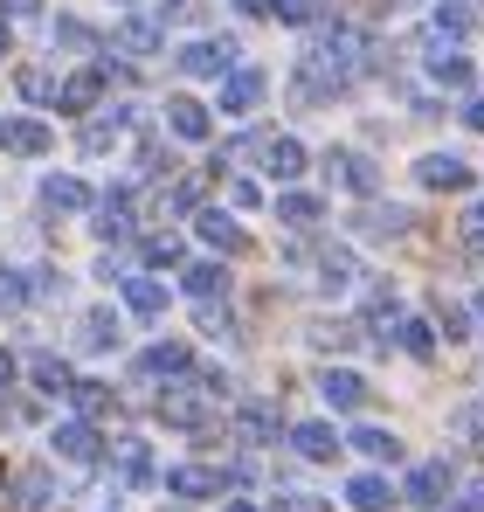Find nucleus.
Returning a JSON list of instances; mask_svg holds the SVG:
<instances>
[{
	"label": "nucleus",
	"instance_id": "nucleus-24",
	"mask_svg": "<svg viewBox=\"0 0 484 512\" xmlns=\"http://www.w3.org/2000/svg\"><path fill=\"white\" fill-rule=\"evenodd\" d=\"M187 291H194V298H229V270H222V263H194V270H187Z\"/></svg>",
	"mask_w": 484,
	"mask_h": 512
},
{
	"label": "nucleus",
	"instance_id": "nucleus-42",
	"mask_svg": "<svg viewBox=\"0 0 484 512\" xmlns=\"http://www.w3.org/2000/svg\"><path fill=\"white\" fill-rule=\"evenodd\" d=\"M277 512H332V506L312 499V492H284V506H277Z\"/></svg>",
	"mask_w": 484,
	"mask_h": 512
},
{
	"label": "nucleus",
	"instance_id": "nucleus-52",
	"mask_svg": "<svg viewBox=\"0 0 484 512\" xmlns=\"http://www.w3.org/2000/svg\"><path fill=\"white\" fill-rule=\"evenodd\" d=\"M478 326H484V291H478Z\"/></svg>",
	"mask_w": 484,
	"mask_h": 512
},
{
	"label": "nucleus",
	"instance_id": "nucleus-25",
	"mask_svg": "<svg viewBox=\"0 0 484 512\" xmlns=\"http://www.w3.org/2000/svg\"><path fill=\"white\" fill-rule=\"evenodd\" d=\"M28 374H35V388H42V395H70V367H63L56 353H35V367H28Z\"/></svg>",
	"mask_w": 484,
	"mask_h": 512
},
{
	"label": "nucleus",
	"instance_id": "nucleus-8",
	"mask_svg": "<svg viewBox=\"0 0 484 512\" xmlns=\"http://www.w3.org/2000/svg\"><path fill=\"white\" fill-rule=\"evenodd\" d=\"M42 208L49 215H77V208H90V187L70 180V173H56V180H42Z\"/></svg>",
	"mask_w": 484,
	"mask_h": 512
},
{
	"label": "nucleus",
	"instance_id": "nucleus-32",
	"mask_svg": "<svg viewBox=\"0 0 484 512\" xmlns=\"http://www.w3.org/2000/svg\"><path fill=\"white\" fill-rule=\"evenodd\" d=\"M83 346H97V353L118 346V319H111V312H90V319H83Z\"/></svg>",
	"mask_w": 484,
	"mask_h": 512
},
{
	"label": "nucleus",
	"instance_id": "nucleus-28",
	"mask_svg": "<svg viewBox=\"0 0 484 512\" xmlns=\"http://www.w3.org/2000/svg\"><path fill=\"white\" fill-rule=\"evenodd\" d=\"M360 229H367V236H402V229H408V208H367V215H360Z\"/></svg>",
	"mask_w": 484,
	"mask_h": 512
},
{
	"label": "nucleus",
	"instance_id": "nucleus-11",
	"mask_svg": "<svg viewBox=\"0 0 484 512\" xmlns=\"http://www.w3.org/2000/svg\"><path fill=\"white\" fill-rule=\"evenodd\" d=\"M319 395L332 402V409H360V402H367V381H360V374H346V367H325Z\"/></svg>",
	"mask_w": 484,
	"mask_h": 512
},
{
	"label": "nucleus",
	"instance_id": "nucleus-13",
	"mask_svg": "<svg viewBox=\"0 0 484 512\" xmlns=\"http://www.w3.org/2000/svg\"><path fill=\"white\" fill-rule=\"evenodd\" d=\"M111 84V70H77V77H70V84L56 90V104H63V111H90V104H97V90Z\"/></svg>",
	"mask_w": 484,
	"mask_h": 512
},
{
	"label": "nucleus",
	"instance_id": "nucleus-35",
	"mask_svg": "<svg viewBox=\"0 0 484 512\" xmlns=\"http://www.w3.org/2000/svg\"><path fill=\"white\" fill-rule=\"evenodd\" d=\"M436 84L464 90V84H471V63H464V56H436Z\"/></svg>",
	"mask_w": 484,
	"mask_h": 512
},
{
	"label": "nucleus",
	"instance_id": "nucleus-44",
	"mask_svg": "<svg viewBox=\"0 0 484 512\" xmlns=\"http://www.w3.org/2000/svg\"><path fill=\"white\" fill-rule=\"evenodd\" d=\"M312 340H319V346H346V340H353V326H319Z\"/></svg>",
	"mask_w": 484,
	"mask_h": 512
},
{
	"label": "nucleus",
	"instance_id": "nucleus-23",
	"mask_svg": "<svg viewBox=\"0 0 484 512\" xmlns=\"http://www.w3.org/2000/svg\"><path fill=\"white\" fill-rule=\"evenodd\" d=\"M319 215H325L319 194H284V201H277V222H291V229H312Z\"/></svg>",
	"mask_w": 484,
	"mask_h": 512
},
{
	"label": "nucleus",
	"instance_id": "nucleus-27",
	"mask_svg": "<svg viewBox=\"0 0 484 512\" xmlns=\"http://www.w3.org/2000/svg\"><path fill=\"white\" fill-rule=\"evenodd\" d=\"M353 450H367V457H381V464H395V457H402V443H395L388 429H353Z\"/></svg>",
	"mask_w": 484,
	"mask_h": 512
},
{
	"label": "nucleus",
	"instance_id": "nucleus-9",
	"mask_svg": "<svg viewBox=\"0 0 484 512\" xmlns=\"http://www.w3.org/2000/svg\"><path fill=\"white\" fill-rule=\"evenodd\" d=\"M443 492H450V464H415L408 471V499L415 506H443Z\"/></svg>",
	"mask_w": 484,
	"mask_h": 512
},
{
	"label": "nucleus",
	"instance_id": "nucleus-46",
	"mask_svg": "<svg viewBox=\"0 0 484 512\" xmlns=\"http://www.w3.org/2000/svg\"><path fill=\"white\" fill-rule=\"evenodd\" d=\"M7 14H42V0H0Z\"/></svg>",
	"mask_w": 484,
	"mask_h": 512
},
{
	"label": "nucleus",
	"instance_id": "nucleus-22",
	"mask_svg": "<svg viewBox=\"0 0 484 512\" xmlns=\"http://www.w3.org/2000/svg\"><path fill=\"white\" fill-rule=\"evenodd\" d=\"M97 236H111V243H118V236H132V201H125V194L97 201Z\"/></svg>",
	"mask_w": 484,
	"mask_h": 512
},
{
	"label": "nucleus",
	"instance_id": "nucleus-15",
	"mask_svg": "<svg viewBox=\"0 0 484 512\" xmlns=\"http://www.w3.org/2000/svg\"><path fill=\"white\" fill-rule=\"evenodd\" d=\"M160 21H146V14H132V21H118V49H125V56H153V49H160Z\"/></svg>",
	"mask_w": 484,
	"mask_h": 512
},
{
	"label": "nucleus",
	"instance_id": "nucleus-48",
	"mask_svg": "<svg viewBox=\"0 0 484 512\" xmlns=\"http://www.w3.org/2000/svg\"><path fill=\"white\" fill-rule=\"evenodd\" d=\"M7 381H14V353L0 346V388H7Z\"/></svg>",
	"mask_w": 484,
	"mask_h": 512
},
{
	"label": "nucleus",
	"instance_id": "nucleus-2",
	"mask_svg": "<svg viewBox=\"0 0 484 512\" xmlns=\"http://www.w3.org/2000/svg\"><path fill=\"white\" fill-rule=\"evenodd\" d=\"M180 70L187 77H229L236 70V42H187L180 49Z\"/></svg>",
	"mask_w": 484,
	"mask_h": 512
},
{
	"label": "nucleus",
	"instance_id": "nucleus-20",
	"mask_svg": "<svg viewBox=\"0 0 484 512\" xmlns=\"http://www.w3.org/2000/svg\"><path fill=\"white\" fill-rule=\"evenodd\" d=\"M236 429L249 436V443H277V409H270V402H242Z\"/></svg>",
	"mask_w": 484,
	"mask_h": 512
},
{
	"label": "nucleus",
	"instance_id": "nucleus-36",
	"mask_svg": "<svg viewBox=\"0 0 484 512\" xmlns=\"http://www.w3.org/2000/svg\"><path fill=\"white\" fill-rule=\"evenodd\" d=\"M118 125H125V118H97V125L83 132V153H104V146L118 139Z\"/></svg>",
	"mask_w": 484,
	"mask_h": 512
},
{
	"label": "nucleus",
	"instance_id": "nucleus-29",
	"mask_svg": "<svg viewBox=\"0 0 484 512\" xmlns=\"http://www.w3.org/2000/svg\"><path fill=\"white\" fill-rule=\"evenodd\" d=\"M118 471H125L132 485H146V478H153V457H146V443H118Z\"/></svg>",
	"mask_w": 484,
	"mask_h": 512
},
{
	"label": "nucleus",
	"instance_id": "nucleus-47",
	"mask_svg": "<svg viewBox=\"0 0 484 512\" xmlns=\"http://www.w3.org/2000/svg\"><path fill=\"white\" fill-rule=\"evenodd\" d=\"M457 512H484V485H471V492H464V506Z\"/></svg>",
	"mask_w": 484,
	"mask_h": 512
},
{
	"label": "nucleus",
	"instance_id": "nucleus-17",
	"mask_svg": "<svg viewBox=\"0 0 484 512\" xmlns=\"http://www.w3.org/2000/svg\"><path fill=\"white\" fill-rule=\"evenodd\" d=\"M125 305H132L139 319H160L166 312V284L160 277H125Z\"/></svg>",
	"mask_w": 484,
	"mask_h": 512
},
{
	"label": "nucleus",
	"instance_id": "nucleus-41",
	"mask_svg": "<svg viewBox=\"0 0 484 512\" xmlns=\"http://www.w3.org/2000/svg\"><path fill=\"white\" fill-rule=\"evenodd\" d=\"M42 499H49V478L28 471V478H21V506H42Z\"/></svg>",
	"mask_w": 484,
	"mask_h": 512
},
{
	"label": "nucleus",
	"instance_id": "nucleus-45",
	"mask_svg": "<svg viewBox=\"0 0 484 512\" xmlns=\"http://www.w3.org/2000/svg\"><path fill=\"white\" fill-rule=\"evenodd\" d=\"M236 14H277V0H236Z\"/></svg>",
	"mask_w": 484,
	"mask_h": 512
},
{
	"label": "nucleus",
	"instance_id": "nucleus-19",
	"mask_svg": "<svg viewBox=\"0 0 484 512\" xmlns=\"http://www.w3.org/2000/svg\"><path fill=\"white\" fill-rule=\"evenodd\" d=\"M429 35H436V42H464V35H471V7H464V0H443V7L429 14Z\"/></svg>",
	"mask_w": 484,
	"mask_h": 512
},
{
	"label": "nucleus",
	"instance_id": "nucleus-4",
	"mask_svg": "<svg viewBox=\"0 0 484 512\" xmlns=\"http://www.w3.org/2000/svg\"><path fill=\"white\" fill-rule=\"evenodd\" d=\"M415 180H422V187H436V194H464V187H471V167H464V160H450V153H429V160L415 167Z\"/></svg>",
	"mask_w": 484,
	"mask_h": 512
},
{
	"label": "nucleus",
	"instance_id": "nucleus-16",
	"mask_svg": "<svg viewBox=\"0 0 484 512\" xmlns=\"http://www.w3.org/2000/svg\"><path fill=\"white\" fill-rule=\"evenodd\" d=\"M97 450H104V443H97V429H90V423H63V429H56V457H70V464H90Z\"/></svg>",
	"mask_w": 484,
	"mask_h": 512
},
{
	"label": "nucleus",
	"instance_id": "nucleus-3",
	"mask_svg": "<svg viewBox=\"0 0 484 512\" xmlns=\"http://www.w3.org/2000/svg\"><path fill=\"white\" fill-rule=\"evenodd\" d=\"M0 153H14V160L49 153V125L42 118H0Z\"/></svg>",
	"mask_w": 484,
	"mask_h": 512
},
{
	"label": "nucleus",
	"instance_id": "nucleus-18",
	"mask_svg": "<svg viewBox=\"0 0 484 512\" xmlns=\"http://www.w3.org/2000/svg\"><path fill=\"white\" fill-rule=\"evenodd\" d=\"M263 167L277 173V180H298L305 173V146L298 139H263Z\"/></svg>",
	"mask_w": 484,
	"mask_h": 512
},
{
	"label": "nucleus",
	"instance_id": "nucleus-6",
	"mask_svg": "<svg viewBox=\"0 0 484 512\" xmlns=\"http://www.w3.org/2000/svg\"><path fill=\"white\" fill-rule=\"evenodd\" d=\"M166 492H180V499H215V492H222V471L180 464V471H166Z\"/></svg>",
	"mask_w": 484,
	"mask_h": 512
},
{
	"label": "nucleus",
	"instance_id": "nucleus-38",
	"mask_svg": "<svg viewBox=\"0 0 484 512\" xmlns=\"http://www.w3.org/2000/svg\"><path fill=\"white\" fill-rule=\"evenodd\" d=\"M146 263H180V236H146Z\"/></svg>",
	"mask_w": 484,
	"mask_h": 512
},
{
	"label": "nucleus",
	"instance_id": "nucleus-26",
	"mask_svg": "<svg viewBox=\"0 0 484 512\" xmlns=\"http://www.w3.org/2000/svg\"><path fill=\"white\" fill-rule=\"evenodd\" d=\"M146 374H187V346H173V340H160L146 360H139Z\"/></svg>",
	"mask_w": 484,
	"mask_h": 512
},
{
	"label": "nucleus",
	"instance_id": "nucleus-5",
	"mask_svg": "<svg viewBox=\"0 0 484 512\" xmlns=\"http://www.w3.org/2000/svg\"><path fill=\"white\" fill-rule=\"evenodd\" d=\"M166 125H173V139H208L215 132L208 104H194V97H166Z\"/></svg>",
	"mask_w": 484,
	"mask_h": 512
},
{
	"label": "nucleus",
	"instance_id": "nucleus-1",
	"mask_svg": "<svg viewBox=\"0 0 484 512\" xmlns=\"http://www.w3.org/2000/svg\"><path fill=\"white\" fill-rule=\"evenodd\" d=\"M215 395H222V374H208L201 388H173V395H160V416H166L173 429H201V423H208V402H215Z\"/></svg>",
	"mask_w": 484,
	"mask_h": 512
},
{
	"label": "nucleus",
	"instance_id": "nucleus-21",
	"mask_svg": "<svg viewBox=\"0 0 484 512\" xmlns=\"http://www.w3.org/2000/svg\"><path fill=\"white\" fill-rule=\"evenodd\" d=\"M346 499H353L360 512H388V506H395V485L367 471V478H353V485H346Z\"/></svg>",
	"mask_w": 484,
	"mask_h": 512
},
{
	"label": "nucleus",
	"instance_id": "nucleus-53",
	"mask_svg": "<svg viewBox=\"0 0 484 512\" xmlns=\"http://www.w3.org/2000/svg\"><path fill=\"white\" fill-rule=\"evenodd\" d=\"M0 49H7V21H0Z\"/></svg>",
	"mask_w": 484,
	"mask_h": 512
},
{
	"label": "nucleus",
	"instance_id": "nucleus-37",
	"mask_svg": "<svg viewBox=\"0 0 484 512\" xmlns=\"http://www.w3.org/2000/svg\"><path fill=\"white\" fill-rule=\"evenodd\" d=\"M0 305L14 312V305H28V284H21V270H0Z\"/></svg>",
	"mask_w": 484,
	"mask_h": 512
},
{
	"label": "nucleus",
	"instance_id": "nucleus-10",
	"mask_svg": "<svg viewBox=\"0 0 484 512\" xmlns=\"http://www.w3.org/2000/svg\"><path fill=\"white\" fill-rule=\"evenodd\" d=\"M325 173H332L346 194H374V167H367L360 153H325Z\"/></svg>",
	"mask_w": 484,
	"mask_h": 512
},
{
	"label": "nucleus",
	"instance_id": "nucleus-50",
	"mask_svg": "<svg viewBox=\"0 0 484 512\" xmlns=\"http://www.w3.org/2000/svg\"><path fill=\"white\" fill-rule=\"evenodd\" d=\"M471 229H478V236H484V201H478V215H471Z\"/></svg>",
	"mask_w": 484,
	"mask_h": 512
},
{
	"label": "nucleus",
	"instance_id": "nucleus-39",
	"mask_svg": "<svg viewBox=\"0 0 484 512\" xmlns=\"http://www.w3.org/2000/svg\"><path fill=\"white\" fill-rule=\"evenodd\" d=\"M21 97H35V104H42V97H56V84H49L42 70H21Z\"/></svg>",
	"mask_w": 484,
	"mask_h": 512
},
{
	"label": "nucleus",
	"instance_id": "nucleus-30",
	"mask_svg": "<svg viewBox=\"0 0 484 512\" xmlns=\"http://www.w3.org/2000/svg\"><path fill=\"white\" fill-rule=\"evenodd\" d=\"M395 340H402L415 360H429V353H436V333H429L422 319H402V326H395Z\"/></svg>",
	"mask_w": 484,
	"mask_h": 512
},
{
	"label": "nucleus",
	"instance_id": "nucleus-54",
	"mask_svg": "<svg viewBox=\"0 0 484 512\" xmlns=\"http://www.w3.org/2000/svg\"><path fill=\"white\" fill-rule=\"evenodd\" d=\"M478 457H484V436H478Z\"/></svg>",
	"mask_w": 484,
	"mask_h": 512
},
{
	"label": "nucleus",
	"instance_id": "nucleus-34",
	"mask_svg": "<svg viewBox=\"0 0 484 512\" xmlns=\"http://www.w3.org/2000/svg\"><path fill=\"white\" fill-rule=\"evenodd\" d=\"M319 277H325V284H353V256H346V250H325L319 256Z\"/></svg>",
	"mask_w": 484,
	"mask_h": 512
},
{
	"label": "nucleus",
	"instance_id": "nucleus-40",
	"mask_svg": "<svg viewBox=\"0 0 484 512\" xmlns=\"http://www.w3.org/2000/svg\"><path fill=\"white\" fill-rule=\"evenodd\" d=\"M436 326H443V340H464V312L457 305H436Z\"/></svg>",
	"mask_w": 484,
	"mask_h": 512
},
{
	"label": "nucleus",
	"instance_id": "nucleus-14",
	"mask_svg": "<svg viewBox=\"0 0 484 512\" xmlns=\"http://www.w3.org/2000/svg\"><path fill=\"white\" fill-rule=\"evenodd\" d=\"M263 97V70H229L222 77V111H256Z\"/></svg>",
	"mask_w": 484,
	"mask_h": 512
},
{
	"label": "nucleus",
	"instance_id": "nucleus-51",
	"mask_svg": "<svg viewBox=\"0 0 484 512\" xmlns=\"http://www.w3.org/2000/svg\"><path fill=\"white\" fill-rule=\"evenodd\" d=\"M229 512H256V506H249V499H236V506H229Z\"/></svg>",
	"mask_w": 484,
	"mask_h": 512
},
{
	"label": "nucleus",
	"instance_id": "nucleus-49",
	"mask_svg": "<svg viewBox=\"0 0 484 512\" xmlns=\"http://www.w3.org/2000/svg\"><path fill=\"white\" fill-rule=\"evenodd\" d=\"M464 125H478V132H484V104H464Z\"/></svg>",
	"mask_w": 484,
	"mask_h": 512
},
{
	"label": "nucleus",
	"instance_id": "nucleus-7",
	"mask_svg": "<svg viewBox=\"0 0 484 512\" xmlns=\"http://www.w3.org/2000/svg\"><path fill=\"white\" fill-rule=\"evenodd\" d=\"M291 450L312 457V464H332L339 457V436H332V423H298L291 429Z\"/></svg>",
	"mask_w": 484,
	"mask_h": 512
},
{
	"label": "nucleus",
	"instance_id": "nucleus-43",
	"mask_svg": "<svg viewBox=\"0 0 484 512\" xmlns=\"http://www.w3.org/2000/svg\"><path fill=\"white\" fill-rule=\"evenodd\" d=\"M56 42H70V49H90V28H83V21H56Z\"/></svg>",
	"mask_w": 484,
	"mask_h": 512
},
{
	"label": "nucleus",
	"instance_id": "nucleus-31",
	"mask_svg": "<svg viewBox=\"0 0 484 512\" xmlns=\"http://www.w3.org/2000/svg\"><path fill=\"white\" fill-rule=\"evenodd\" d=\"M70 395H77L83 416H104V409H111V388H104V381H70Z\"/></svg>",
	"mask_w": 484,
	"mask_h": 512
},
{
	"label": "nucleus",
	"instance_id": "nucleus-33",
	"mask_svg": "<svg viewBox=\"0 0 484 512\" xmlns=\"http://www.w3.org/2000/svg\"><path fill=\"white\" fill-rule=\"evenodd\" d=\"M325 14V0H277V21H291V28H312Z\"/></svg>",
	"mask_w": 484,
	"mask_h": 512
},
{
	"label": "nucleus",
	"instance_id": "nucleus-12",
	"mask_svg": "<svg viewBox=\"0 0 484 512\" xmlns=\"http://www.w3.org/2000/svg\"><path fill=\"white\" fill-rule=\"evenodd\" d=\"M194 229H201V243H215V250H229V256L249 243V236H242V229L229 222V215H222V208H201V215H194Z\"/></svg>",
	"mask_w": 484,
	"mask_h": 512
}]
</instances>
